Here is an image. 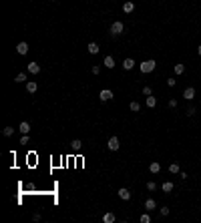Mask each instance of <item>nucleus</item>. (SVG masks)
Segmentation results:
<instances>
[{"label": "nucleus", "instance_id": "nucleus-1", "mask_svg": "<svg viewBox=\"0 0 201 223\" xmlns=\"http://www.w3.org/2000/svg\"><path fill=\"white\" fill-rule=\"evenodd\" d=\"M155 68H157V62H155V60H145V62H141V72H145V75L153 72Z\"/></svg>", "mask_w": 201, "mask_h": 223}, {"label": "nucleus", "instance_id": "nucleus-2", "mask_svg": "<svg viewBox=\"0 0 201 223\" xmlns=\"http://www.w3.org/2000/svg\"><path fill=\"white\" fill-rule=\"evenodd\" d=\"M123 30H125V24L117 20V22H113V24H111V30H109V32H111L113 36H117V34H121Z\"/></svg>", "mask_w": 201, "mask_h": 223}, {"label": "nucleus", "instance_id": "nucleus-3", "mask_svg": "<svg viewBox=\"0 0 201 223\" xmlns=\"http://www.w3.org/2000/svg\"><path fill=\"white\" fill-rule=\"evenodd\" d=\"M99 99L103 100V103H107V100H111V99H113V90H111V89H105V90H100Z\"/></svg>", "mask_w": 201, "mask_h": 223}, {"label": "nucleus", "instance_id": "nucleus-4", "mask_svg": "<svg viewBox=\"0 0 201 223\" xmlns=\"http://www.w3.org/2000/svg\"><path fill=\"white\" fill-rule=\"evenodd\" d=\"M183 99L185 100H193L195 99V89H193V87H187V89L183 90Z\"/></svg>", "mask_w": 201, "mask_h": 223}, {"label": "nucleus", "instance_id": "nucleus-5", "mask_svg": "<svg viewBox=\"0 0 201 223\" xmlns=\"http://www.w3.org/2000/svg\"><path fill=\"white\" fill-rule=\"evenodd\" d=\"M107 147H109V151H117V149H119V139H117V137H111V139H109V143H107Z\"/></svg>", "mask_w": 201, "mask_h": 223}, {"label": "nucleus", "instance_id": "nucleus-6", "mask_svg": "<svg viewBox=\"0 0 201 223\" xmlns=\"http://www.w3.org/2000/svg\"><path fill=\"white\" fill-rule=\"evenodd\" d=\"M18 129H20V133L22 135H28L30 133V123H28V121H22V123L18 125Z\"/></svg>", "mask_w": 201, "mask_h": 223}, {"label": "nucleus", "instance_id": "nucleus-7", "mask_svg": "<svg viewBox=\"0 0 201 223\" xmlns=\"http://www.w3.org/2000/svg\"><path fill=\"white\" fill-rule=\"evenodd\" d=\"M119 197H121L123 201H129V199H131V191L125 189V187H123V189H119Z\"/></svg>", "mask_w": 201, "mask_h": 223}, {"label": "nucleus", "instance_id": "nucleus-8", "mask_svg": "<svg viewBox=\"0 0 201 223\" xmlns=\"http://www.w3.org/2000/svg\"><path fill=\"white\" fill-rule=\"evenodd\" d=\"M16 50H18V54H26L28 52V42H18Z\"/></svg>", "mask_w": 201, "mask_h": 223}, {"label": "nucleus", "instance_id": "nucleus-9", "mask_svg": "<svg viewBox=\"0 0 201 223\" xmlns=\"http://www.w3.org/2000/svg\"><path fill=\"white\" fill-rule=\"evenodd\" d=\"M87 50H89L90 54H99V44H97V42H89V46H87Z\"/></svg>", "mask_w": 201, "mask_h": 223}, {"label": "nucleus", "instance_id": "nucleus-10", "mask_svg": "<svg viewBox=\"0 0 201 223\" xmlns=\"http://www.w3.org/2000/svg\"><path fill=\"white\" fill-rule=\"evenodd\" d=\"M103 221H105V223H115V221H117V217H115V213L109 211V213L103 215Z\"/></svg>", "mask_w": 201, "mask_h": 223}, {"label": "nucleus", "instance_id": "nucleus-11", "mask_svg": "<svg viewBox=\"0 0 201 223\" xmlns=\"http://www.w3.org/2000/svg\"><path fill=\"white\" fill-rule=\"evenodd\" d=\"M28 72H30V75H38V72H40L38 62H30V65H28Z\"/></svg>", "mask_w": 201, "mask_h": 223}, {"label": "nucleus", "instance_id": "nucleus-12", "mask_svg": "<svg viewBox=\"0 0 201 223\" xmlns=\"http://www.w3.org/2000/svg\"><path fill=\"white\" fill-rule=\"evenodd\" d=\"M145 209H147V211H153V209H157V201H155V199H147V201H145Z\"/></svg>", "mask_w": 201, "mask_h": 223}, {"label": "nucleus", "instance_id": "nucleus-13", "mask_svg": "<svg viewBox=\"0 0 201 223\" xmlns=\"http://www.w3.org/2000/svg\"><path fill=\"white\" fill-rule=\"evenodd\" d=\"M123 68H125V70L135 68V60H133V58H125V60H123Z\"/></svg>", "mask_w": 201, "mask_h": 223}, {"label": "nucleus", "instance_id": "nucleus-14", "mask_svg": "<svg viewBox=\"0 0 201 223\" xmlns=\"http://www.w3.org/2000/svg\"><path fill=\"white\" fill-rule=\"evenodd\" d=\"M103 65H105L107 68H113V67H115V58H113V56H105Z\"/></svg>", "mask_w": 201, "mask_h": 223}, {"label": "nucleus", "instance_id": "nucleus-15", "mask_svg": "<svg viewBox=\"0 0 201 223\" xmlns=\"http://www.w3.org/2000/svg\"><path fill=\"white\" fill-rule=\"evenodd\" d=\"M36 89H38V85H36L34 80H28V82H26V90H28V92H36Z\"/></svg>", "mask_w": 201, "mask_h": 223}, {"label": "nucleus", "instance_id": "nucleus-16", "mask_svg": "<svg viewBox=\"0 0 201 223\" xmlns=\"http://www.w3.org/2000/svg\"><path fill=\"white\" fill-rule=\"evenodd\" d=\"M161 189L165 191V193H171V191H173V183H171V181H165V183L161 185Z\"/></svg>", "mask_w": 201, "mask_h": 223}, {"label": "nucleus", "instance_id": "nucleus-17", "mask_svg": "<svg viewBox=\"0 0 201 223\" xmlns=\"http://www.w3.org/2000/svg\"><path fill=\"white\" fill-rule=\"evenodd\" d=\"M135 10V4L133 2H125L123 4V12H127V14H129V12H133Z\"/></svg>", "mask_w": 201, "mask_h": 223}, {"label": "nucleus", "instance_id": "nucleus-18", "mask_svg": "<svg viewBox=\"0 0 201 223\" xmlns=\"http://www.w3.org/2000/svg\"><path fill=\"white\" fill-rule=\"evenodd\" d=\"M149 171H151V173H159V171H161V165H159L157 161H153V163L149 165Z\"/></svg>", "mask_w": 201, "mask_h": 223}, {"label": "nucleus", "instance_id": "nucleus-19", "mask_svg": "<svg viewBox=\"0 0 201 223\" xmlns=\"http://www.w3.org/2000/svg\"><path fill=\"white\" fill-rule=\"evenodd\" d=\"M147 107H149V109L157 107V99H155V97H147Z\"/></svg>", "mask_w": 201, "mask_h": 223}, {"label": "nucleus", "instance_id": "nucleus-20", "mask_svg": "<svg viewBox=\"0 0 201 223\" xmlns=\"http://www.w3.org/2000/svg\"><path fill=\"white\" fill-rule=\"evenodd\" d=\"M173 70H175V75H183L185 72V65H175Z\"/></svg>", "mask_w": 201, "mask_h": 223}, {"label": "nucleus", "instance_id": "nucleus-21", "mask_svg": "<svg viewBox=\"0 0 201 223\" xmlns=\"http://www.w3.org/2000/svg\"><path fill=\"white\" fill-rule=\"evenodd\" d=\"M169 173H171V175L179 173V165H177V163H171V165H169Z\"/></svg>", "mask_w": 201, "mask_h": 223}, {"label": "nucleus", "instance_id": "nucleus-22", "mask_svg": "<svg viewBox=\"0 0 201 223\" xmlns=\"http://www.w3.org/2000/svg\"><path fill=\"white\" fill-rule=\"evenodd\" d=\"M12 133H14L12 127H4V129H2V135H4V137H12Z\"/></svg>", "mask_w": 201, "mask_h": 223}, {"label": "nucleus", "instance_id": "nucleus-23", "mask_svg": "<svg viewBox=\"0 0 201 223\" xmlns=\"http://www.w3.org/2000/svg\"><path fill=\"white\" fill-rule=\"evenodd\" d=\"M70 147H73V149H75V151H78V149H80V147H83V143H80V141H78V139H75V141H70Z\"/></svg>", "mask_w": 201, "mask_h": 223}, {"label": "nucleus", "instance_id": "nucleus-24", "mask_svg": "<svg viewBox=\"0 0 201 223\" xmlns=\"http://www.w3.org/2000/svg\"><path fill=\"white\" fill-rule=\"evenodd\" d=\"M24 80H26V75H24V72H18L16 78H14V82H24Z\"/></svg>", "mask_w": 201, "mask_h": 223}, {"label": "nucleus", "instance_id": "nucleus-25", "mask_svg": "<svg viewBox=\"0 0 201 223\" xmlns=\"http://www.w3.org/2000/svg\"><path fill=\"white\" fill-rule=\"evenodd\" d=\"M131 111H133V113H139V111H141V105L133 100V103H131Z\"/></svg>", "mask_w": 201, "mask_h": 223}, {"label": "nucleus", "instance_id": "nucleus-26", "mask_svg": "<svg viewBox=\"0 0 201 223\" xmlns=\"http://www.w3.org/2000/svg\"><path fill=\"white\" fill-rule=\"evenodd\" d=\"M147 189H149V191H155L157 189V183H155V181H149V183H147Z\"/></svg>", "mask_w": 201, "mask_h": 223}, {"label": "nucleus", "instance_id": "nucleus-27", "mask_svg": "<svg viewBox=\"0 0 201 223\" xmlns=\"http://www.w3.org/2000/svg\"><path fill=\"white\" fill-rule=\"evenodd\" d=\"M141 223H151V217H149L147 213H143V215H141Z\"/></svg>", "mask_w": 201, "mask_h": 223}, {"label": "nucleus", "instance_id": "nucleus-28", "mask_svg": "<svg viewBox=\"0 0 201 223\" xmlns=\"http://www.w3.org/2000/svg\"><path fill=\"white\" fill-rule=\"evenodd\" d=\"M167 105H169V109H177V100H175V99H171Z\"/></svg>", "mask_w": 201, "mask_h": 223}, {"label": "nucleus", "instance_id": "nucleus-29", "mask_svg": "<svg viewBox=\"0 0 201 223\" xmlns=\"http://www.w3.org/2000/svg\"><path fill=\"white\" fill-rule=\"evenodd\" d=\"M151 92H153L151 87H145V89H143V95H145V97H151Z\"/></svg>", "mask_w": 201, "mask_h": 223}, {"label": "nucleus", "instance_id": "nucleus-30", "mask_svg": "<svg viewBox=\"0 0 201 223\" xmlns=\"http://www.w3.org/2000/svg\"><path fill=\"white\" fill-rule=\"evenodd\" d=\"M20 145H28V135H22V139H20Z\"/></svg>", "mask_w": 201, "mask_h": 223}, {"label": "nucleus", "instance_id": "nucleus-31", "mask_svg": "<svg viewBox=\"0 0 201 223\" xmlns=\"http://www.w3.org/2000/svg\"><path fill=\"white\" fill-rule=\"evenodd\" d=\"M175 82H177L175 78H167V85H169V87H175Z\"/></svg>", "mask_w": 201, "mask_h": 223}, {"label": "nucleus", "instance_id": "nucleus-32", "mask_svg": "<svg viewBox=\"0 0 201 223\" xmlns=\"http://www.w3.org/2000/svg\"><path fill=\"white\" fill-rule=\"evenodd\" d=\"M161 215H169V207H161Z\"/></svg>", "mask_w": 201, "mask_h": 223}, {"label": "nucleus", "instance_id": "nucleus-33", "mask_svg": "<svg viewBox=\"0 0 201 223\" xmlns=\"http://www.w3.org/2000/svg\"><path fill=\"white\" fill-rule=\"evenodd\" d=\"M187 115H189V117L191 115H195V107H189V109H187Z\"/></svg>", "mask_w": 201, "mask_h": 223}, {"label": "nucleus", "instance_id": "nucleus-34", "mask_svg": "<svg viewBox=\"0 0 201 223\" xmlns=\"http://www.w3.org/2000/svg\"><path fill=\"white\" fill-rule=\"evenodd\" d=\"M197 54H199V56H201V44H199V46H197Z\"/></svg>", "mask_w": 201, "mask_h": 223}, {"label": "nucleus", "instance_id": "nucleus-35", "mask_svg": "<svg viewBox=\"0 0 201 223\" xmlns=\"http://www.w3.org/2000/svg\"><path fill=\"white\" fill-rule=\"evenodd\" d=\"M48 2H55V0H48Z\"/></svg>", "mask_w": 201, "mask_h": 223}]
</instances>
